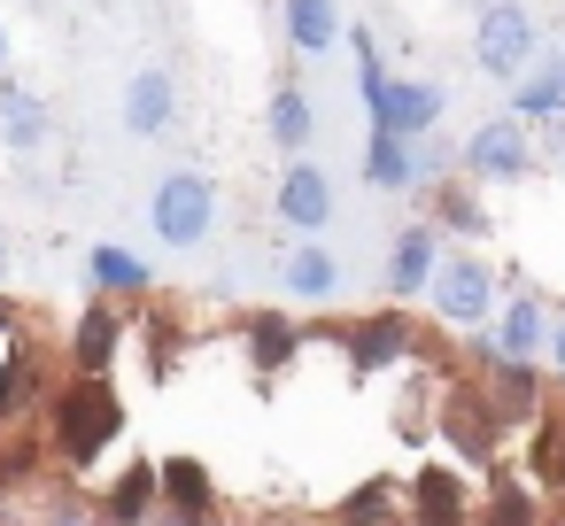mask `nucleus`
<instances>
[{
	"instance_id": "obj_37",
	"label": "nucleus",
	"mask_w": 565,
	"mask_h": 526,
	"mask_svg": "<svg viewBox=\"0 0 565 526\" xmlns=\"http://www.w3.org/2000/svg\"><path fill=\"white\" fill-rule=\"evenodd\" d=\"M0 518H9V495H0Z\"/></svg>"
},
{
	"instance_id": "obj_15",
	"label": "nucleus",
	"mask_w": 565,
	"mask_h": 526,
	"mask_svg": "<svg viewBox=\"0 0 565 526\" xmlns=\"http://www.w3.org/2000/svg\"><path fill=\"white\" fill-rule=\"evenodd\" d=\"M117 117H125V132H132V140H163V132L179 125V78H171L163 63L132 71V78H125V101H117Z\"/></svg>"
},
{
	"instance_id": "obj_2",
	"label": "nucleus",
	"mask_w": 565,
	"mask_h": 526,
	"mask_svg": "<svg viewBox=\"0 0 565 526\" xmlns=\"http://www.w3.org/2000/svg\"><path fill=\"white\" fill-rule=\"evenodd\" d=\"M503 294H511V279L480 248H449L441 271H434V287H426V318L449 325V333H488L495 310H503Z\"/></svg>"
},
{
	"instance_id": "obj_23",
	"label": "nucleus",
	"mask_w": 565,
	"mask_h": 526,
	"mask_svg": "<svg viewBox=\"0 0 565 526\" xmlns=\"http://www.w3.org/2000/svg\"><path fill=\"white\" fill-rule=\"evenodd\" d=\"M86 287H94V302H140V294H156V271H148L132 248L102 240V248L86 256Z\"/></svg>"
},
{
	"instance_id": "obj_11",
	"label": "nucleus",
	"mask_w": 565,
	"mask_h": 526,
	"mask_svg": "<svg viewBox=\"0 0 565 526\" xmlns=\"http://www.w3.org/2000/svg\"><path fill=\"white\" fill-rule=\"evenodd\" d=\"M441 233L418 217V225H403L395 240H387V264H380V287H387V302H426V287H434V271H441Z\"/></svg>"
},
{
	"instance_id": "obj_13",
	"label": "nucleus",
	"mask_w": 565,
	"mask_h": 526,
	"mask_svg": "<svg viewBox=\"0 0 565 526\" xmlns=\"http://www.w3.org/2000/svg\"><path fill=\"white\" fill-rule=\"evenodd\" d=\"M0 148H9L17 163L55 148V101L40 86H24V78H0Z\"/></svg>"
},
{
	"instance_id": "obj_31",
	"label": "nucleus",
	"mask_w": 565,
	"mask_h": 526,
	"mask_svg": "<svg viewBox=\"0 0 565 526\" xmlns=\"http://www.w3.org/2000/svg\"><path fill=\"white\" fill-rule=\"evenodd\" d=\"M550 372L565 379V310H557V325H550Z\"/></svg>"
},
{
	"instance_id": "obj_32",
	"label": "nucleus",
	"mask_w": 565,
	"mask_h": 526,
	"mask_svg": "<svg viewBox=\"0 0 565 526\" xmlns=\"http://www.w3.org/2000/svg\"><path fill=\"white\" fill-rule=\"evenodd\" d=\"M550 155H557V179H565V125H550Z\"/></svg>"
},
{
	"instance_id": "obj_28",
	"label": "nucleus",
	"mask_w": 565,
	"mask_h": 526,
	"mask_svg": "<svg viewBox=\"0 0 565 526\" xmlns=\"http://www.w3.org/2000/svg\"><path fill=\"white\" fill-rule=\"evenodd\" d=\"M333 526H403V480L395 472H372L364 487H349L333 503Z\"/></svg>"
},
{
	"instance_id": "obj_35",
	"label": "nucleus",
	"mask_w": 565,
	"mask_h": 526,
	"mask_svg": "<svg viewBox=\"0 0 565 526\" xmlns=\"http://www.w3.org/2000/svg\"><path fill=\"white\" fill-rule=\"evenodd\" d=\"M0 271H9V233H0Z\"/></svg>"
},
{
	"instance_id": "obj_20",
	"label": "nucleus",
	"mask_w": 565,
	"mask_h": 526,
	"mask_svg": "<svg viewBox=\"0 0 565 526\" xmlns=\"http://www.w3.org/2000/svg\"><path fill=\"white\" fill-rule=\"evenodd\" d=\"M472 526H550V495H542L526 472H488Z\"/></svg>"
},
{
	"instance_id": "obj_12",
	"label": "nucleus",
	"mask_w": 565,
	"mask_h": 526,
	"mask_svg": "<svg viewBox=\"0 0 565 526\" xmlns=\"http://www.w3.org/2000/svg\"><path fill=\"white\" fill-rule=\"evenodd\" d=\"M163 518V472L156 457H132L117 480L94 487V526H156Z\"/></svg>"
},
{
	"instance_id": "obj_8",
	"label": "nucleus",
	"mask_w": 565,
	"mask_h": 526,
	"mask_svg": "<svg viewBox=\"0 0 565 526\" xmlns=\"http://www.w3.org/2000/svg\"><path fill=\"white\" fill-rule=\"evenodd\" d=\"M55 395V364H47V341L32 333H9L0 341V433H17L24 418H40Z\"/></svg>"
},
{
	"instance_id": "obj_4",
	"label": "nucleus",
	"mask_w": 565,
	"mask_h": 526,
	"mask_svg": "<svg viewBox=\"0 0 565 526\" xmlns=\"http://www.w3.org/2000/svg\"><path fill=\"white\" fill-rule=\"evenodd\" d=\"M434 433H441V449H449L457 464L495 472V464H503V441H511V418L488 402V387H480V379H465V387H449V395H441Z\"/></svg>"
},
{
	"instance_id": "obj_16",
	"label": "nucleus",
	"mask_w": 565,
	"mask_h": 526,
	"mask_svg": "<svg viewBox=\"0 0 565 526\" xmlns=\"http://www.w3.org/2000/svg\"><path fill=\"white\" fill-rule=\"evenodd\" d=\"M302 341H310V333H302L287 310H248V318H241V364H248L256 379H279V372L302 356Z\"/></svg>"
},
{
	"instance_id": "obj_30",
	"label": "nucleus",
	"mask_w": 565,
	"mask_h": 526,
	"mask_svg": "<svg viewBox=\"0 0 565 526\" xmlns=\"http://www.w3.org/2000/svg\"><path fill=\"white\" fill-rule=\"evenodd\" d=\"M47 526H94V503H71V495H55V518Z\"/></svg>"
},
{
	"instance_id": "obj_17",
	"label": "nucleus",
	"mask_w": 565,
	"mask_h": 526,
	"mask_svg": "<svg viewBox=\"0 0 565 526\" xmlns=\"http://www.w3.org/2000/svg\"><path fill=\"white\" fill-rule=\"evenodd\" d=\"M418 210L441 240H488V202L472 179H441V186H418Z\"/></svg>"
},
{
	"instance_id": "obj_5",
	"label": "nucleus",
	"mask_w": 565,
	"mask_h": 526,
	"mask_svg": "<svg viewBox=\"0 0 565 526\" xmlns=\"http://www.w3.org/2000/svg\"><path fill=\"white\" fill-rule=\"evenodd\" d=\"M534 163H542L534 125L511 117V109H503V117H480V125L465 132V179H472V186H526Z\"/></svg>"
},
{
	"instance_id": "obj_6",
	"label": "nucleus",
	"mask_w": 565,
	"mask_h": 526,
	"mask_svg": "<svg viewBox=\"0 0 565 526\" xmlns=\"http://www.w3.org/2000/svg\"><path fill=\"white\" fill-rule=\"evenodd\" d=\"M542 55V32H534V9L526 0H488L480 24H472V63L495 78V86H519Z\"/></svg>"
},
{
	"instance_id": "obj_19",
	"label": "nucleus",
	"mask_w": 565,
	"mask_h": 526,
	"mask_svg": "<svg viewBox=\"0 0 565 526\" xmlns=\"http://www.w3.org/2000/svg\"><path fill=\"white\" fill-rule=\"evenodd\" d=\"M117 348H125V310H117V302H86V310H78V325H71V372L109 379Z\"/></svg>"
},
{
	"instance_id": "obj_25",
	"label": "nucleus",
	"mask_w": 565,
	"mask_h": 526,
	"mask_svg": "<svg viewBox=\"0 0 565 526\" xmlns=\"http://www.w3.org/2000/svg\"><path fill=\"white\" fill-rule=\"evenodd\" d=\"M511 117H526V125H565V47L534 55V71L511 86Z\"/></svg>"
},
{
	"instance_id": "obj_29",
	"label": "nucleus",
	"mask_w": 565,
	"mask_h": 526,
	"mask_svg": "<svg viewBox=\"0 0 565 526\" xmlns=\"http://www.w3.org/2000/svg\"><path fill=\"white\" fill-rule=\"evenodd\" d=\"M418 171H426V186H441V179H465V140H418Z\"/></svg>"
},
{
	"instance_id": "obj_18",
	"label": "nucleus",
	"mask_w": 565,
	"mask_h": 526,
	"mask_svg": "<svg viewBox=\"0 0 565 526\" xmlns=\"http://www.w3.org/2000/svg\"><path fill=\"white\" fill-rule=\"evenodd\" d=\"M364 186H372V194H418V186H426V171H418V140L372 125V132H364Z\"/></svg>"
},
{
	"instance_id": "obj_22",
	"label": "nucleus",
	"mask_w": 565,
	"mask_h": 526,
	"mask_svg": "<svg viewBox=\"0 0 565 526\" xmlns=\"http://www.w3.org/2000/svg\"><path fill=\"white\" fill-rule=\"evenodd\" d=\"M264 132H271V148L295 163V155H310V140H318V101L287 78V86H271V101H264Z\"/></svg>"
},
{
	"instance_id": "obj_36",
	"label": "nucleus",
	"mask_w": 565,
	"mask_h": 526,
	"mask_svg": "<svg viewBox=\"0 0 565 526\" xmlns=\"http://www.w3.org/2000/svg\"><path fill=\"white\" fill-rule=\"evenodd\" d=\"M24 9H47V0H24Z\"/></svg>"
},
{
	"instance_id": "obj_7",
	"label": "nucleus",
	"mask_w": 565,
	"mask_h": 526,
	"mask_svg": "<svg viewBox=\"0 0 565 526\" xmlns=\"http://www.w3.org/2000/svg\"><path fill=\"white\" fill-rule=\"evenodd\" d=\"M148 225L163 248H202L217 225V179L210 171H163L148 194Z\"/></svg>"
},
{
	"instance_id": "obj_27",
	"label": "nucleus",
	"mask_w": 565,
	"mask_h": 526,
	"mask_svg": "<svg viewBox=\"0 0 565 526\" xmlns=\"http://www.w3.org/2000/svg\"><path fill=\"white\" fill-rule=\"evenodd\" d=\"M279 279H287L295 302H333V294H341V264H333L326 240H295L287 264H279Z\"/></svg>"
},
{
	"instance_id": "obj_3",
	"label": "nucleus",
	"mask_w": 565,
	"mask_h": 526,
	"mask_svg": "<svg viewBox=\"0 0 565 526\" xmlns=\"http://www.w3.org/2000/svg\"><path fill=\"white\" fill-rule=\"evenodd\" d=\"M333 341H341V364H349L356 379H380V372H403V364L434 356V341L418 333V318H411L403 302L364 310V318H341V325H333Z\"/></svg>"
},
{
	"instance_id": "obj_24",
	"label": "nucleus",
	"mask_w": 565,
	"mask_h": 526,
	"mask_svg": "<svg viewBox=\"0 0 565 526\" xmlns=\"http://www.w3.org/2000/svg\"><path fill=\"white\" fill-rule=\"evenodd\" d=\"M163 472V518H210L217 511V472L202 457H156Z\"/></svg>"
},
{
	"instance_id": "obj_9",
	"label": "nucleus",
	"mask_w": 565,
	"mask_h": 526,
	"mask_svg": "<svg viewBox=\"0 0 565 526\" xmlns=\"http://www.w3.org/2000/svg\"><path fill=\"white\" fill-rule=\"evenodd\" d=\"M480 487L465 480V464H418L403 480V518L411 526H472Z\"/></svg>"
},
{
	"instance_id": "obj_34",
	"label": "nucleus",
	"mask_w": 565,
	"mask_h": 526,
	"mask_svg": "<svg viewBox=\"0 0 565 526\" xmlns=\"http://www.w3.org/2000/svg\"><path fill=\"white\" fill-rule=\"evenodd\" d=\"M163 526H210V518H163Z\"/></svg>"
},
{
	"instance_id": "obj_14",
	"label": "nucleus",
	"mask_w": 565,
	"mask_h": 526,
	"mask_svg": "<svg viewBox=\"0 0 565 526\" xmlns=\"http://www.w3.org/2000/svg\"><path fill=\"white\" fill-rule=\"evenodd\" d=\"M550 325H557V318H550V294L519 279V287L503 294V310H495V325H488V333H495V348H503V356L534 364V356H550Z\"/></svg>"
},
{
	"instance_id": "obj_38",
	"label": "nucleus",
	"mask_w": 565,
	"mask_h": 526,
	"mask_svg": "<svg viewBox=\"0 0 565 526\" xmlns=\"http://www.w3.org/2000/svg\"><path fill=\"white\" fill-rule=\"evenodd\" d=\"M403 526H411V518H403Z\"/></svg>"
},
{
	"instance_id": "obj_21",
	"label": "nucleus",
	"mask_w": 565,
	"mask_h": 526,
	"mask_svg": "<svg viewBox=\"0 0 565 526\" xmlns=\"http://www.w3.org/2000/svg\"><path fill=\"white\" fill-rule=\"evenodd\" d=\"M279 32H287V47L310 63V55H333L341 40H349V24H341V0H279Z\"/></svg>"
},
{
	"instance_id": "obj_10",
	"label": "nucleus",
	"mask_w": 565,
	"mask_h": 526,
	"mask_svg": "<svg viewBox=\"0 0 565 526\" xmlns=\"http://www.w3.org/2000/svg\"><path fill=\"white\" fill-rule=\"evenodd\" d=\"M271 217L287 225V233H326L333 225V179H326V163H310V155H295L279 179H271Z\"/></svg>"
},
{
	"instance_id": "obj_26",
	"label": "nucleus",
	"mask_w": 565,
	"mask_h": 526,
	"mask_svg": "<svg viewBox=\"0 0 565 526\" xmlns=\"http://www.w3.org/2000/svg\"><path fill=\"white\" fill-rule=\"evenodd\" d=\"M526 480H534L550 503H565V402H542L534 441H526Z\"/></svg>"
},
{
	"instance_id": "obj_33",
	"label": "nucleus",
	"mask_w": 565,
	"mask_h": 526,
	"mask_svg": "<svg viewBox=\"0 0 565 526\" xmlns=\"http://www.w3.org/2000/svg\"><path fill=\"white\" fill-rule=\"evenodd\" d=\"M0 71H9V24H0Z\"/></svg>"
},
{
	"instance_id": "obj_1",
	"label": "nucleus",
	"mask_w": 565,
	"mask_h": 526,
	"mask_svg": "<svg viewBox=\"0 0 565 526\" xmlns=\"http://www.w3.org/2000/svg\"><path fill=\"white\" fill-rule=\"evenodd\" d=\"M125 395L109 387V379H86V372H71L55 395H47V410H40V433H47V457H55V472H71V480H86L117 441H125Z\"/></svg>"
}]
</instances>
